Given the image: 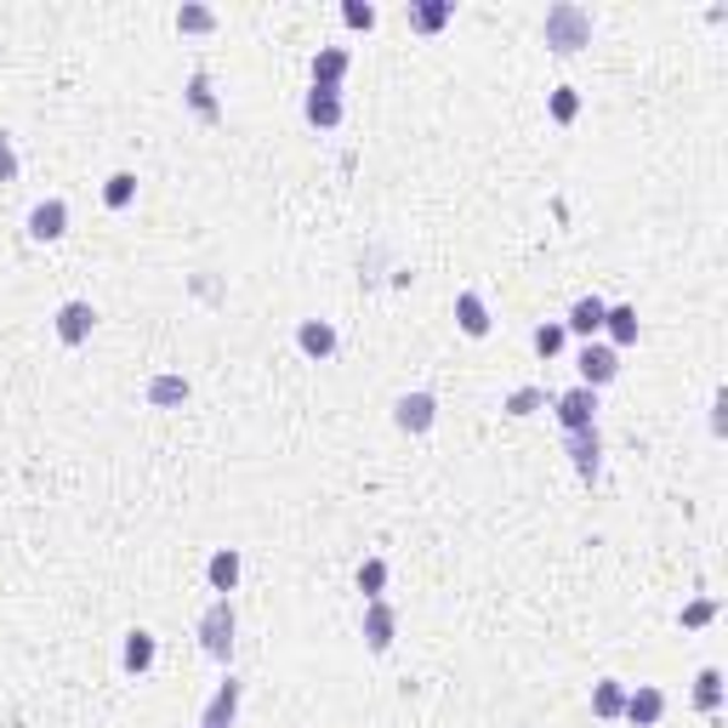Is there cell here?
<instances>
[{
    "mask_svg": "<svg viewBox=\"0 0 728 728\" xmlns=\"http://www.w3.org/2000/svg\"><path fill=\"white\" fill-rule=\"evenodd\" d=\"M541 41H547V52H558V57H575L581 46H592V12L575 7V0H558V7H547Z\"/></svg>",
    "mask_w": 728,
    "mask_h": 728,
    "instance_id": "6da1fadb",
    "label": "cell"
},
{
    "mask_svg": "<svg viewBox=\"0 0 728 728\" xmlns=\"http://www.w3.org/2000/svg\"><path fill=\"white\" fill-rule=\"evenodd\" d=\"M234 632H240L234 598H211V604H206V615H200V649L228 666V654H234Z\"/></svg>",
    "mask_w": 728,
    "mask_h": 728,
    "instance_id": "7a4b0ae2",
    "label": "cell"
},
{
    "mask_svg": "<svg viewBox=\"0 0 728 728\" xmlns=\"http://www.w3.org/2000/svg\"><path fill=\"white\" fill-rule=\"evenodd\" d=\"M552 416H558V427H564V433H581V427H598V393L575 382L570 393H558V399H552Z\"/></svg>",
    "mask_w": 728,
    "mask_h": 728,
    "instance_id": "3957f363",
    "label": "cell"
},
{
    "mask_svg": "<svg viewBox=\"0 0 728 728\" xmlns=\"http://www.w3.org/2000/svg\"><path fill=\"white\" fill-rule=\"evenodd\" d=\"M575 371H581V387H609L615 376H620V353L609 348V342H586L581 348V359H575Z\"/></svg>",
    "mask_w": 728,
    "mask_h": 728,
    "instance_id": "277c9868",
    "label": "cell"
},
{
    "mask_svg": "<svg viewBox=\"0 0 728 728\" xmlns=\"http://www.w3.org/2000/svg\"><path fill=\"white\" fill-rule=\"evenodd\" d=\"M52 330H57L63 348H80V342H91V330H97V308L75 296V302H63V308L52 313Z\"/></svg>",
    "mask_w": 728,
    "mask_h": 728,
    "instance_id": "5b68a950",
    "label": "cell"
},
{
    "mask_svg": "<svg viewBox=\"0 0 728 728\" xmlns=\"http://www.w3.org/2000/svg\"><path fill=\"white\" fill-rule=\"evenodd\" d=\"M393 638H399V609H393L387 598L364 604V649H371V654H387Z\"/></svg>",
    "mask_w": 728,
    "mask_h": 728,
    "instance_id": "8992f818",
    "label": "cell"
},
{
    "mask_svg": "<svg viewBox=\"0 0 728 728\" xmlns=\"http://www.w3.org/2000/svg\"><path fill=\"white\" fill-rule=\"evenodd\" d=\"M564 444H570L575 473H581L586 484H598V473H604V433H598V427H581V433H564Z\"/></svg>",
    "mask_w": 728,
    "mask_h": 728,
    "instance_id": "52a82bcc",
    "label": "cell"
},
{
    "mask_svg": "<svg viewBox=\"0 0 728 728\" xmlns=\"http://www.w3.org/2000/svg\"><path fill=\"white\" fill-rule=\"evenodd\" d=\"M620 717L632 723V728H654L660 717H666V688H654V683L626 688V706H620Z\"/></svg>",
    "mask_w": 728,
    "mask_h": 728,
    "instance_id": "ba28073f",
    "label": "cell"
},
{
    "mask_svg": "<svg viewBox=\"0 0 728 728\" xmlns=\"http://www.w3.org/2000/svg\"><path fill=\"white\" fill-rule=\"evenodd\" d=\"M240 701H245V683L228 672L222 683H217V694L206 701V717H200V728H234V717H240Z\"/></svg>",
    "mask_w": 728,
    "mask_h": 728,
    "instance_id": "9c48e42d",
    "label": "cell"
},
{
    "mask_svg": "<svg viewBox=\"0 0 728 728\" xmlns=\"http://www.w3.org/2000/svg\"><path fill=\"white\" fill-rule=\"evenodd\" d=\"M29 240H41V245H52V240H63V234H69V206H63L57 200V194H52V200H41V206H29Z\"/></svg>",
    "mask_w": 728,
    "mask_h": 728,
    "instance_id": "30bf717a",
    "label": "cell"
},
{
    "mask_svg": "<svg viewBox=\"0 0 728 728\" xmlns=\"http://www.w3.org/2000/svg\"><path fill=\"white\" fill-rule=\"evenodd\" d=\"M433 421H439V399H433V393H405V399L393 405V427H399V433H427Z\"/></svg>",
    "mask_w": 728,
    "mask_h": 728,
    "instance_id": "8fae6325",
    "label": "cell"
},
{
    "mask_svg": "<svg viewBox=\"0 0 728 728\" xmlns=\"http://www.w3.org/2000/svg\"><path fill=\"white\" fill-rule=\"evenodd\" d=\"M604 313H609V302H604V296H575V302H570V313H564V330H570V337L598 342V337H604Z\"/></svg>",
    "mask_w": 728,
    "mask_h": 728,
    "instance_id": "7c38bea8",
    "label": "cell"
},
{
    "mask_svg": "<svg viewBox=\"0 0 728 728\" xmlns=\"http://www.w3.org/2000/svg\"><path fill=\"white\" fill-rule=\"evenodd\" d=\"M348 69H353V57H348V46H319V52H313V63H308V75H313V86H324V91H342V80H348Z\"/></svg>",
    "mask_w": 728,
    "mask_h": 728,
    "instance_id": "4fadbf2b",
    "label": "cell"
},
{
    "mask_svg": "<svg viewBox=\"0 0 728 728\" xmlns=\"http://www.w3.org/2000/svg\"><path fill=\"white\" fill-rule=\"evenodd\" d=\"M302 114H308V125L313 131H337L342 125V91H324V86H308V97H302Z\"/></svg>",
    "mask_w": 728,
    "mask_h": 728,
    "instance_id": "5bb4252c",
    "label": "cell"
},
{
    "mask_svg": "<svg viewBox=\"0 0 728 728\" xmlns=\"http://www.w3.org/2000/svg\"><path fill=\"white\" fill-rule=\"evenodd\" d=\"M296 348L324 364L330 353L342 348V337H337V324H330V319H302V324H296Z\"/></svg>",
    "mask_w": 728,
    "mask_h": 728,
    "instance_id": "9a60e30c",
    "label": "cell"
},
{
    "mask_svg": "<svg viewBox=\"0 0 728 728\" xmlns=\"http://www.w3.org/2000/svg\"><path fill=\"white\" fill-rule=\"evenodd\" d=\"M154 660H159V643H154V632H125V643H120V666L131 672V677H143V672H154Z\"/></svg>",
    "mask_w": 728,
    "mask_h": 728,
    "instance_id": "2e32d148",
    "label": "cell"
},
{
    "mask_svg": "<svg viewBox=\"0 0 728 728\" xmlns=\"http://www.w3.org/2000/svg\"><path fill=\"white\" fill-rule=\"evenodd\" d=\"M455 324H461V337H473V342L489 337L495 319H489V302H484L478 290H461V296H455Z\"/></svg>",
    "mask_w": 728,
    "mask_h": 728,
    "instance_id": "e0dca14e",
    "label": "cell"
},
{
    "mask_svg": "<svg viewBox=\"0 0 728 728\" xmlns=\"http://www.w3.org/2000/svg\"><path fill=\"white\" fill-rule=\"evenodd\" d=\"M240 570H245V558H240L234 547H217V552H211L206 581H211V592H217V598H228V592L240 586Z\"/></svg>",
    "mask_w": 728,
    "mask_h": 728,
    "instance_id": "ac0fdd59",
    "label": "cell"
},
{
    "mask_svg": "<svg viewBox=\"0 0 728 728\" xmlns=\"http://www.w3.org/2000/svg\"><path fill=\"white\" fill-rule=\"evenodd\" d=\"M450 18H455V0H410V29L416 35H439Z\"/></svg>",
    "mask_w": 728,
    "mask_h": 728,
    "instance_id": "d6986e66",
    "label": "cell"
},
{
    "mask_svg": "<svg viewBox=\"0 0 728 728\" xmlns=\"http://www.w3.org/2000/svg\"><path fill=\"white\" fill-rule=\"evenodd\" d=\"M604 337H609L615 353H620V348H632V342H638V308L609 302V313H604Z\"/></svg>",
    "mask_w": 728,
    "mask_h": 728,
    "instance_id": "ffe728a7",
    "label": "cell"
},
{
    "mask_svg": "<svg viewBox=\"0 0 728 728\" xmlns=\"http://www.w3.org/2000/svg\"><path fill=\"white\" fill-rule=\"evenodd\" d=\"M183 97H188V109L200 114L206 125L222 120V103H217V91H211V75H206V69H200V75H188V91H183Z\"/></svg>",
    "mask_w": 728,
    "mask_h": 728,
    "instance_id": "44dd1931",
    "label": "cell"
},
{
    "mask_svg": "<svg viewBox=\"0 0 728 728\" xmlns=\"http://www.w3.org/2000/svg\"><path fill=\"white\" fill-rule=\"evenodd\" d=\"M148 405H154V410H177V405H188V376H177V371L154 376V382H148Z\"/></svg>",
    "mask_w": 728,
    "mask_h": 728,
    "instance_id": "7402d4cb",
    "label": "cell"
},
{
    "mask_svg": "<svg viewBox=\"0 0 728 728\" xmlns=\"http://www.w3.org/2000/svg\"><path fill=\"white\" fill-rule=\"evenodd\" d=\"M620 706H626V683H620V677H604V683H592V717H604V723H620Z\"/></svg>",
    "mask_w": 728,
    "mask_h": 728,
    "instance_id": "603a6c76",
    "label": "cell"
},
{
    "mask_svg": "<svg viewBox=\"0 0 728 728\" xmlns=\"http://www.w3.org/2000/svg\"><path fill=\"white\" fill-rule=\"evenodd\" d=\"M694 706H701L706 717L723 712V672H717V666H706L701 677H694Z\"/></svg>",
    "mask_w": 728,
    "mask_h": 728,
    "instance_id": "cb8c5ba5",
    "label": "cell"
},
{
    "mask_svg": "<svg viewBox=\"0 0 728 728\" xmlns=\"http://www.w3.org/2000/svg\"><path fill=\"white\" fill-rule=\"evenodd\" d=\"M547 114H552L558 125H575V120H581V91H575V86H552V91H547Z\"/></svg>",
    "mask_w": 728,
    "mask_h": 728,
    "instance_id": "d4e9b609",
    "label": "cell"
},
{
    "mask_svg": "<svg viewBox=\"0 0 728 728\" xmlns=\"http://www.w3.org/2000/svg\"><path fill=\"white\" fill-rule=\"evenodd\" d=\"M359 592H364V604L387 598V558H364L359 564Z\"/></svg>",
    "mask_w": 728,
    "mask_h": 728,
    "instance_id": "484cf974",
    "label": "cell"
},
{
    "mask_svg": "<svg viewBox=\"0 0 728 728\" xmlns=\"http://www.w3.org/2000/svg\"><path fill=\"white\" fill-rule=\"evenodd\" d=\"M131 200H137V172H114L103 183V206L109 211H131Z\"/></svg>",
    "mask_w": 728,
    "mask_h": 728,
    "instance_id": "4316f807",
    "label": "cell"
},
{
    "mask_svg": "<svg viewBox=\"0 0 728 728\" xmlns=\"http://www.w3.org/2000/svg\"><path fill=\"white\" fill-rule=\"evenodd\" d=\"M564 342H570L564 319H547V324H536V337H529V348H536L541 359H558V353H564Z\"/></svg>",
    "mask_w": 728,
    "mask_h": 728,
    "instance_id": "83f0119b",
    "label": "cell"
},
{
    "mask_svg": "<svg viewBox=\"0 0 728 728\" xmlns=\"http://www.w3.org/2000/svg\"><path fill=\"white\" fill-rule=\"evenodd\" d=\"M177 29H183V35H211L217 12L211 7H177Z\"/></svg>",
    "mask_w": 728,
    "mask_h": 728,
    "instance_id": "f1b7e54d",
    "label": "cell"
},
{
    "mask_svg": "<svg viewBox=\"0 0 728 728\" xmlns=\"http://www.w3.org/2000/svg\"><path fill=\"white\" fill-rule=\"evenodd\" d=\"M712 620H717V598H694V604L677 615L683 632H701V626H712Z\"/></svg>",
    "mask_w": 728,
    "mask_h": 728,
    "instance_id": "f546056e",
    "label": "cell"
},
{
    "mask_svg": "<svg viewBox=\"0 0 728 728\" xmlns=\"http://www.w3.org/2000/svg\"><path fill=\"white\" fill-rule=\"evenodd\" d=\"M342 23L359 29V35H371V29H376V7H371V0H342Z\"/></svg>",
    "mask_w": 728,
    "mask_h": 728,
    "instance_id": "4dcf8cb0",
    "label": "cell"
},
{
    "mask_svg": "<svg viewBox=\"0 0 728 728\" xmlns=\"http://www.w3.org/2000/svg\"><path fill=\"white\" fill-rule=\"evenodd\" d=\"M541 405H547V393H541V387H518L512 399H507V416H536Z\"/></svg>",
    "mask_w": 728,
    "mask_h": 728,
    "instance_id": "1f68e13d",
    "label": "cell"
},
{
    "mask_svg": "<svg viewBox=\"0 0 728 728\" xmlns=\"http://www.w3.org/2000/svg\"><path fill=\"white\" fill-rule=\"evenodd\" d=\"M0 183H18V148L7 131H0Z\"/></svg>",
    "mask_w": 728,
    "mask_h": 728,
    "instance_id": "d6a6232c",
    "label": "cell"
},
{
    "mask_svg": "<svg viewBox=\"0 0 728 728\" xmlns=\"http://www.w3.org/2000/svg\"><path fill=\"white\" fill-rule=\"evenodd\" d=\"M723 410H728V393L717 387V393H712V433H728V416H723Z\"/></svg>",
    "mask_w": 728,
    "mask_h": 728,
    "instance_id": "836d02e7",
    "label": "cell"
}]
</instances>
